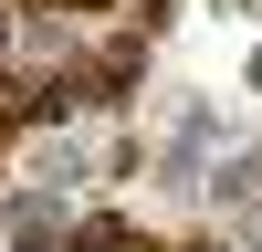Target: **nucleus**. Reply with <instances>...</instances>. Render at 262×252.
Segmentation results:
<instances>
[{"instance_id": "f257e3e1", "label": "nucleus", "mask_w": 262, "mask_h": 252, "mask_svg": "<svg viewBox=\"0 0 262 252\" xmlns=\"http://www.w3.org/2000/svg\"><path fill=\"white\" fill-rule=\"evenodd\" d=\"M74 252H137V231H126V221H116V210H95V221H84V231H74Z\"/></svg>"}]
</instances>
